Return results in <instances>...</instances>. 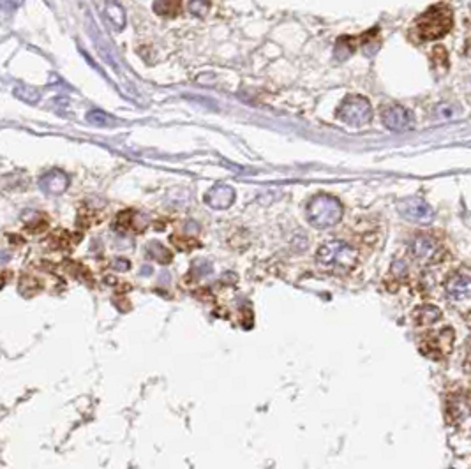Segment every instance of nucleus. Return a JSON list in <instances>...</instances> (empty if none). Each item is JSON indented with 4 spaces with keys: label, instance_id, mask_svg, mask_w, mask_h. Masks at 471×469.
<instances>
[{
    "label": "nucleus",
    "instance_id": "nucleus-1",
    "mask_svg": "<svg viewBox=\"0 0 471 469\" xmlns=\"http://www.w3.org/2000/svg\"><path fill=\"white\" fill-rule=\"evenodd\" d=\"M452 27V11L445 4H436L429 7L423 14L415 20L411 25V36L418 43L423 41H436L443 38Z\"/></svg>",
    "mask_w": 471,
    "mask_h": 469
},
{
    "label": "nucleus",
    "instance_id": "nucleus-2",
    "mask_svg": "<svg viewBox=\"0 0 471 469\" xmlns=\"http://www.w3.org/2000/svg\"><path fill=\"white\" fill-rule=\"evenodd\" d=\"M342 214H345V208H342L341 201L335 200L334 196H328V194L314 196L308 203V208H305L309 225L318 230H327L335 226L342 219Z\"/></svg>",
    "mask_w": 471,
    "mask_h": 469
},
{
    "label": "nucleus",
    "instance_id": "nucleus-3",
    "mask_svg": "<svg viewBox=\"0 0 471 469\" xmlns=\"http://www.w3.org/2000/svg\"><path fill=\"white\" fill-rule=\"evenodd\" d=\"M359 254L350 244L342 240L325 242L316 252V262L323 269L335 270V272H345L355 266Z\"/></svg>",
    "mask_w": 471,
    "mask_h": 469
},
{
    "label": "nucleus",
    "instance_id": "nucleus-4",
    "mask_svg": "<svg viewBox=\"0 0 471 469\" xmlns=\"http://www.w3.org/2000/svg\"><path fill=\"white\" fill-rule=\"evenodd\" d=\"M337 117L348 126H366L372 120V106L362 95H350L339 106Z\"/></svg>",
    "mask_w": 471,
    "mask_h": 469
},
{
    "label": "nucleus",
    "instance_id": "nucleus-5",
    "mask_svg": "<svg viewBox=\"0 0 471 469\" xmlns=\"http://www.w3.org/2000/svg\"><path fill=\"white\" fill-rule=\"evenodd\" d=\"M399 212L404 219L417 225H429L434 219V212L429 205L420 198H406L399 203Z\"/></svg>",
    "mask_w": 471,
    "mask_h": 469
},
{
    "label": "nucleus",
    "instance_id": "nucleus-6",
    "mask_svg": "<svg viewBox=\"0 0 471 469\" xmlns=\"http://www.w3.org/2000/svg\"><path fill=\"white\" fill-rule=\"evenodd\" d=\"M383 124L390 131H406L413 127L415 120L406 108L394 104L385 108V112H383Z\"/></svg>",
    "mask_w": 471,
    "mask_h": 469
},
{
    "label": "nucleus",
    "instance_id": "nucleus-7",
    "mask_svg": "<svg viewBox=\"0 0 471 469\" xmlns=\"http://www.w3.org/2000/svg\"><path fill=\"white\" fill-rule=\"evenodd\" d=\"M410 252L417 262L429 263L440 256V245L431 237H417L410 244Z\"/></svg>",
    "mask_w": 471,
    "mask_h": 469
},
{
    "label": "nucleus",
    "instance_id": "nucleus-8",
    "mask_svg": "<svg viewBox=\"0 0 471 469\" xmlns=\"http://www.w3.org/2000/svg\"><path fill=\"white\" fill-rule=\"evenodd\" d=\"M445 291L452 302H465L470 298V276L468 272H461L452 276L445 284Z\"/></svg>",
    "mask_w": 471,
    "mask_h": 469
},
{
    "label": "nucleus",
    "instance_id": "nucleus-9",
    "mask_svg": "<svg viewBox=\"0 0 471 469\" xmlns=\"http://www.w3.org/2000/svg\"><path fill=\"white\" fill-rule=\"evenodd\" d=\"M233 200H235V190L224 184L214 185L205 194V203L215 210H226L228 207H232Z\"/></svg>",
    "mask_w": 471,
    "mask_h": 469
},
{
    "label": "nucleus",
    "instance_id": "nucleus-10",
    "mask_svg": "<svg viewBox=\"0 0 471 469\" xmlns=\"http://www.w3.org/2000/svg\"><path fill=\"white\" fill-rule=\"evenodd\" d=\"M41 189L45 190L50 196H58L69 188V177L60 170H52L46 175H43L41 182H39Z\"/></svg>",
    "mask_w": 471,
    "mask_h": 469
},
{
    "label": "nucleus",
    "instance_id": "nucleus-11",
    "mask_svg": "<svg viewBox=\"0 0 471 469\" xmlns=\"http://www.w3.org/2000/svg\"><path fill=\"white\" fill-rule=\"evenodd\" d=\"M104 11L106 16L109 18L113 25L117 28H122L126 25V14H124V9L120 7V4L117 0H104Z\"/></svg>",
    "mask_w": 471,
    "mask_h": 469
},
{
    "label": "nucleus",
    "instance_id": "nucleus-12",
    "mask_svg": "<svg viewBox=\"0 0 471 469\" xmlns=\"http://www.w3.org/2000/svg\"><path fill=\"white\" fill-rule=\"evenodd\" d=\"M180 0H156L154 2V11L161 16H177L180 13Z\"/></svg>",
    "mask_w": 471,
    "mask_h": 469
},
{
    "label": "nucleus",
    "instance_id": "nucleus-13",
    "mask_svg": "<svg viewBox=\"0 0 471 469\" xmlns=\"http://www.w3.org/2000/svg\"><path fill=\"white\" fill-rule=\"evenodd\" d=\"M14 95H16L18 99H21V101L31 102V104L38 102V99H39L38 90H36L34 87H28V85H18L16 89H14Z\"/></svg>",
    "mask_w": 471,
    "mask_h": 469
},
{
    "label": "nucleus",
    "instance_id": "nucleus-14",
    "mask_svg": "<svg viewBox=\"0 0 471 469\" xmlns=\"http://www.w3.org/2000/svg\"><path fill=\"white\" fill-rule=\"evenodd\" d=\"M87 120H89L90 124H94V126H101V127L109 126V122H112L109 117L104 115L103 112H90L89 115H87Z\"/></svg>",
    "mask_w": 471,
    "mask_h": 469
},
{
    "label": "nucleus",
    "instance_id": "nucleus-15",
    "mask_svg": "<svg viewBox=\"0 0 471 469\" xmlns=\"http://www.w3.org/2000/svg\"><path fill=\"white\" fill-rule=\"evenodd\" d=\"M209 7L210 4L207 2V0H191V2H189V9H191V13H195L196 16H203V14L209 13Z\"/></svg>",
    "mask_w": 471,
    "mask_h": 469
},
{
    "label": "nucleus",
    "instance_id": "nucleus-16",
    "mask_svg": "<svg viewBox=\"0 0 471 469\" xmlns=\"http://www.w3.org/2000/svg\"><path fill=\"white\" fill-rule=\"evenodd\" d=\"M127 266H129V263H127V262H115V269L126 270Z\"/></svg>",
    "mask_w": 471,
    "mask_h": 469
}]
</instances>
